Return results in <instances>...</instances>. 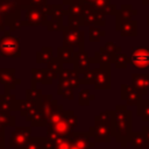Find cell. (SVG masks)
<instances>
[{
    "label": "cell",
    "instance_id": "obj_1",
    "mask_svg": "<svg viewBox=\"0 0 149 149\" xmlns=\"http://www.w3.org/2000/svg\"><path fill=\"white\" fill-rule=\"evenodd\" d=\"M132 115V112L125 105H116L112 113V136L122 148L127 147L133 134Z\"/></svg>",
    "mask_w": 149,
    "mask_h": 149
},
{
    "label": "cell",
    "instance_id": "obj_2",
    "mask_svg": "<svg viewBox=\"0 0 149 149\" xmlns=\"http://www.w3.org/2000/svg\"><path fill=\"white\" fill-rule=\"evenodd\" d=\"M112 113L113 111H105L94 116V125L90 127L88 133L94 142L108 143L112 140Z\"/></svg>",
    "mask_w": 149,
    "mask_h": 149
},
{
    "label": "cell",
    "instance_id": "obj_3",
    "mask_svg": "<svg viewBox=\"0 0 149 149\" xmlns=\"http://www.w3.org/2000/svg\"><path fill=\"white\" fill-rule=\"evenodd\" d=\"M78 123V119L73 111H65L64 118L56 125L47 127V137L51 140H58L61 137L70 136L73 133L74 127Z\"/></svg>",
    "mask_w": 149,
    "mask_h": 149
},
{
    "label": "cell",
    "instance_id": "obj_4",
    "mask_svg": "<svg viewBox=\"0 0 149 149\" xmlns=\"http://www.w3.org/2000/svg\"><path fill=\"white\" fill-rule=\"evenodd\" d=\"M23 10H24V19H21L22 27H26V26H31V27L43 26V27L47 28L50 19L47 16L43 7L29 6V7H24Z\"/></svg>",
    "mask_w": 149,
    "mask_h": 149
},
{
    "label": "cell",
    "instance_id": "obj_5",
    "mask_svg": "<svg viewBox=\"0 0 149 149\" xmlns=\"http://www.w3.org/2000/svg\"><path fill=\"white\" fill-rule=\"evenodd\" d=\"M0 55L6 58H20L21 57V44L20 37L12 36L10 31H5L0 38Z\"/></svg>",
    "mask_w": 149,
    "mask_h": 149
},
{
    "label": "cell",
    "instance_id": "obj_6",
    "mask_svg": "<svg viewBox=\"0 0 149 149\" xmlns=\"http://www.w3.org/2000/svg\"><path fill=\"white\" fill-rule=\"evenodd\" d=\"M21 10L22 6L16 0H0V14L3 15L7 27L21 20Z\"/></svg>",
    "mask_w": 149,
    "mask_h": 149
},
{
    "label": "cell",
    "instance_id": "obj_7",
    "mask_svg": "<svg viewBox=\"0 0 149 149\" xmlns=\"http://www.w3.org/2000/svg\"><path fill=\"white\" fill-rule=\"evenodd\" d=\"M81 27H105L106 19L105 15L99 13L91 3H84V13L80 17Z\"/></svg>",
    "mask_w": 149,
    "mask_h": 149
},
{
    "label": "cell",
    "instance_id": "obj_8",
    "mask_svg": "<svg viewBox=\"0 0 149 149\" xmlns=\"http://www.w3.org/2000/svg\"><path fill=\"white\" fill-rule=\"evenodd\" d=\"M63 35V47L73 48L77 47L78 51H83L85 47V34L80 29H71L69 27H65V29L62 31Z\"/></svg>",
    "mask_w": 149,
    "mask_h": 149
},
{
    "label": "cell",
    "instance_id": "obj_9",
    "mask_svg": "<svg viewBox=\"0 0 149 149\" xmlns=\"http://www.w3.org/2000/svg\"><path fill=\"white\" fill-rule=\"evenodd\" d=\"M31 127H16L10 134L9 147L14 149H27L31 141Z\"/></svg>",
    "mask_w": 149,
    "mask_h": 149
},
{
    "label": "cell",
    "instance_id": "obj_10",
    "mask_svg": "<svg viewBox=\"0 0 149 149\" xmlns=\"http://www.w3.org/2000/svg\"><path fill=\"white\" fill-rule=\"evenodd\" d=\"M94 88L109 90L111 88V65L99 66L94 69Z\"/></svg>",
    "mask_w": 149,
    "mask_h": 149
},
{
    "label": "cell",
    "instance_id": "obj_11",
    "mask_svg": "<svg viewBox=\"0 0 149 149\" xmlns=\"http://www.w3.org/2000/svg\"><path fill=\"white\" fill-rule=\"evenodd\" d=\"M16 69L14 68H1L0 69V84L5 86V92L8 93L10 90H14L20 85L21 79L15 76Z\"/></svg>",
    "mask_w": 149,
    "mask_h": 149
},
{
    "label": "cell",
    "instance_id": "obj_12",
    "mask_svg": "<svg viewBox=\"0 0 149 149\" xmlns=\"http://www.w3.org/2000/svg\"><path fill=\"white\" fill-rule=\"evenodd\" d=\"M130 63L137 69H149V48H136L133 49L130 56Z\"/></svg>",
    "mask_w": 149,
    "mask_h": 149
},
{
    "label": "cell",
    "instance_id": "obj_13",
    "mask_svg": "<svg viewBox=\"0 0 149 149\" xmlns=\"http://www.w3.org/2000/svg\"><path fill=\"white\" fill-rule=\"evenodd\" d=\"M137 15V10L133 8L132 5H122L115 15V30L120 31L121 26L128 21L134 20L133 17Z\"/></svg>",
    "mask_w": 149,
    "mask_h": 149
},
{
    "label": "cell",
    "instance_id": "obj_14",
    "mask_svg": "<svg viewBox=\"0 0 149 149\" xmlns=\"http://www.w3.org/2000/svg\"><path fill=\"white\" fill-rule=\"evenodd\" d=\"M121 99L125 100L126 105L128 106H137L143 98L132 85L122 84L121 85Z\"/></svg>",
    "mask_w": 149,
    "mask_h": 149
},
{
    "label": "cell",
    "instance_id": "obj_15",
    "mask_svg": "<svg viewBox=\"0 0 149 149\" xmlns=\"http://www.w3.org/2000/svg\"><path fill=\"white\" fill-rule=\"evenodd\" d=\"M92 63V58L88 56V54L83 50V51H76V57L73 62V69L79 73L84 74L86 71L90 70V65Z\"/></svg>",
    "mask_w": 149,
    "mask_h": 149
},
{
    "label": "cell",
    "instance_id": "obj_16",
    "mask_svg": "<svg viewBox=\"0 0 149 149\" xmlns=\"http://www.w3.org/2000/svg\"><path fill=\"white\" fill-rule=\"evenodd\" d=\"M132 86L143 97L149 92V73H133Z\"/></svg>",
    "mask_w": 149,
    "mask_h": 149
},
{
    "label": "cell",
    "instance_id": "obj_17",
    "mask_svg": "<svg viewBox=\"0 0 149 149\" xmlns=\"http://www.w3.org/2000/svg\"><path fill=\"white\" fill-rule=\"evenodd\" d=\"M91 134L88 132H73L72 144L79 149H92L95 146L94 141H91Z\"/></svg>",
    "mask_w": 149,
    "mask_h": 149
},
{
    "label": "cell",
    "instance_id": "obj_18",
    "mask_svg": "<svg viewBox=\"0 0 149 149\" xmlns=\"http://www.w3.org/2000/svg\"><path fill=\"white\" fill-rule=\"evenodd\" d=\"M59 83H64V84H69L70 86H72L73 88L79 87L80 85V78H79V73L74 70V69H68V68H63L59 78H58Z\"/></svg>",
    "mask_w": 149,
    "mask_h": 149
},
{
    "label": "cell",
    "instance_id": "obj_19",
    "mask_svg": "<svg viewBox=\"0 0 149 149\" xmlns=\"http://www.w3.org/2000/svg\"><path fill=\"white\" fill-rule=\"evenodd\" d=\"M57 107H58V101L55 100L51 94H43L40 108H41V112L47 120L50 119V116L52 115V113L56 111Z\"/></svg>",
    "mask_w": 149,
    "mask_h": 149
},
{
    "label": "cell",
    "instance_id": "obj_20",
    "mask_svg": "<svg viewBox=\"0 0 149 149\" xmlns=\"http://www.w3.org/2000/svg\"><path fill=\"white\" fill-rule=\"evenodd\" d=\"M0 108L7 112L10 111H19L20 108V100L12 93H2L0 94Z\"/></svg>",
    "mask_w": 149,
    "mask_h": 149
},
{
    "label": "cell",
    "instance_id": "obj_21",
    "mask_svg": "<svg viewBox=\"0 0 149 149\" xmlns=\"http://www.w3.org/2000/svg\"><path fill=\"white\" fill-rule=\"evenodd\" d=\"M30 73L33 77L31 79L35 80L36 83H41L44 85H51L54 81V79L47 68H31Z\"/></svg>",
    "mask_w": 149,
    "mask_h": 149
},
{
    "label": "cell",
    "instance_id": "obj_22",
    "mask_svg": "<svg viewBox=\"0 0 149 149\" xmlns=\"http://www.w3.org/2000/svg\"><path fill=\"white\" fill-rule=\"evenodd\" d=\"M43 9L47 16L51 19H63L66 16V9H64L63 3H47L43 6Z\"/></svg>",
    "mask_w": 149,
    "mask_h": 149
},
{
    "label": "cell",
    "instance_id": "obj_23",
    "mask_svg": "<svg viewBox=\"0 0 149 149\" xmlns=\"http://www.w3.org/2000/svg\"><path fill=\"white\" fill-rule=\"evenodd\" d=\"M92 63L99 64V66L111 65L113 63V55L106 52L102 48H100L99 51H95L94 52V56L92 58Z\"/></svg>",
    "mask_w": 149,
    "mask_h": 149
},
{
    "label": "cell",
    "instance_id": "obj_24",
    "mask_svg": "<svg viewBox=\"0 0 149 149\" xmlns=\"http://www.w3.org/2000/svg\"><path fill=\"white\" fill-rule=\"evenodd\" d=\"M63 62L56 56V57H52L48 63H47V69H48V71L50 72V74H51V77H52V79L55 80V79H58L59 78V74H61V72H62V70H63Z\"/></svg>",
    "mask_w": 149,
    "mask_h": 149
},
{
    "label": "cell",
    "instance_id": "obj_25",
    "mask_svg": "<svg viewBox=\"0 0 149 149\" xmlns=\"http://www.w3.org/2000/svg\"><path fill=\"white\" fill-rule=\"evenodd\" d=\"M57 57L63 62V63H71L73 64L74 57H76V51L73 48H68V47H58L57 48Z\"/></svg>",
    "mask_w": 149,
    "mask_h": 149
},
{
    "label": "cell",
    "instance_id": "obj_26",
    "mask_svg": "<svg viewBox=\"0 0 149 149\" xmlns=\"http://www.w3.org/2000/svg\"><path fill=\"white\" fill-rule=\"evenodd\" d=\"M129 143L134 149H146L149 148V143L142 132H133Z\"/></svg>",
    "mask_w": 149,
    "mask_h": 149
},
{
    "label": "cell",
    "instance_id": "obj_27",
    "mask_svg": "<svg viewBox=\"0 0 149 149\" xmlns=\"http://www.w3.org/2000/svg\"><path fill=\"white\" fill-rule=\"evenodd\" d=\"M120 33L123 37H129V36H136L137 35V21L132 20L121 26Z\"/></svg>",
    "mask_w": 149,
    "mask_h": 149
},
{
    "label": "cell",
    "instance_id": "obj_28",
    "mask_svg": "<svg viewBox=\"0 0 149 149\" xmlns=\"http://www.w3.org/2000/svg\"><path fill=\"white\" fill-rule=\"evenodd\" d=\"M42 97H43L42 91H41L40 88H37L36 86L26 90V99L29 100V101H33L34 104H36V105H38V106L41 105Z\"/></svg>",
    "mask_w": 149,
    "mask_h": 149
},
{
    "label": "cell",
    "instance_id": "obj_29",
    "mask_svg": "<svg viewBox=\"0 0 149 149\" xmlns=\"http://www.w3.org/2000/svg\"><path fill=\"white\" fill-rule=\"evenodd\" d=\"M52 48L51 47H43L40 51L36 52V62L38 64H47L54 56H52Z\"/></svg>",
    "mask_w": 149,
    "mask_h": 149
},
{
    "label": "cell",
    "instance_id": "obj_30",
    "mask_svg": "<svg viewBox=\"0 0 149 149\" xmlns=\"http://www.w3.org/2000/svg\"><path fill=\"white\" fill-rule=\"evenodd\" d=\"M136 107V114L141 116L142 121L149 122V99H142Z\"/></svg>",
    "mask_w": 149,
    "mask_h": 149
},
{
    "label": "cell",
    "instance_id": "obj_31",
    "mask_svg": "<svg viewBox=\"0 0 149 149\" xmlns=\"http://www.w3.org/2000/svg\"><path fill=\"white\" fill-rule=\"evenodd\" d=\"M57 94L62 95L64 99L68 100H72L73 99V87L70 86L69 84H64V83H59L57 85Z\"/></svg>",
    "mask_w": 149,
    "mask_h": 149
},
{
    "label": "cell",
    "instance_id": "obj_32",
    "mask_svg": "<svg viewBox=\"0 0 149 149\" xmlns=\"http://www.w3.org/2000/svg\"><path fill=\"white\" fill-rule=\"evenodd\" d=\"M129 63H130V58L126 54L120 52V54L113 55V63L112 64H114L116 69H126Z\"/></svg>",
    "mask_w": 149,
    "mask_h": 149
},
{
    "label": "cell",
    "instance_id": "obj_33",
    "mask_svg": "<svg viewBox=\"0 0 149 149\" xmlns=\"http://www.w3.org/2000/svg\"><path fill=\"white\" fill-rule=\"evenodd\" d=\"M94 99H95V95L92 94L90 92V90L83 88V90L79 91V94H78V104L80 106H88L90 102L92 100H94Z\"/></svg>",
    "mask_w": 149,
    "mask_h": 149
},
{
    "label": "cell",
    "instance_id": "obj_34",
    "mask_svg": "<svg viewBox=\"0 0 149 149\" xmlns=\"http://www.w3.org/2000/svg\"><path fill=\"white\" fill-rule=\"evenodd\" d=\"M37 107H40L38 105L34 104L33 101H29L27 99L24 100H20V108H19V112L22 116H27L29 113H31L33 111H35Z\"/></svg>",
    "mask_w": 149,
    "mask_h": 149
},
{
    "label": "cell",
    "instance_id": "obj_35",
    "mask_svg": "<svg viewBox=\"0 0 149 149\" xmlns=\"http://www.w3.org/2000/svg\"><path fill=\"white\" fill-rule=\"evenodd\" d=\"M83 13H84V3H83L80 0H74L70 6H68L66 15H68V14H72V15H74V16L81 17Z\"/></svg>",
    "mask_w": 149,
    "mask_h": 149
},
{
    "label": "cell",
    "instance_id": "obj_36",
    "mask_svg": "<svg viewBox=\"0 0 149 149\" xmlns=\"http://www.w3.org/2000/svg\"><path fill=\"white\" fill-rule=\"evenodd\" d=\"M105 35H106V31L102 30L100 27L91 26L88 28V41L90 42H99L101 37H104Z\"/></svg>",
    "mask_w": 149,
    "mask_h": 149
},
{
    "label": "cell",
    "instance_id": "obj_37",
    "mask_svg": "<svg viewBox=\"0 0 149 149\" xmlns=\"http://www.w3.org/2000/svg\"><path fill=\"white\" fill-rule=\"evenodd\" d=\"M64 114H65V111H64V107L62 105H58V107L56 108V111L52 113V115L50 116V119L48 120V126H52V125H56L57 122H59L63 118H64Z\"/></svg>",
    "mask_w": 149,
    "mask_h": 149
},
{
    "label": "cell",
    "instance_id": "obj_38",
    "mask_svg": "<svg viewBox=\"0 0 149 149\" xmlns=\"http://www.w3.org/2000/svg\"><path fill=\"white\" fill-rule=\"evenodd\" d=\"M0 123H1L3 127H7V126H15V116L10 115L9 112L3 111V109L0 108Z\"/></svg>",
    "mask_w": 149,
    "mask_h": 149
},
{
    "label": "cell",
    "instance_id": "obj_39",
    "mask_svg": "<svg viewBox=\"0 0 149 149\" xmlns=\"http://www.w3.org/2000/svg\"><path fill=\"white\" fill-rule=\"evenodd\" d=\"M65 26L63 23V19H51L47 26L48 31H63Z\"/></svg>",
    "mask_w": 149,
    "mask_h": 149
},
{
    "label": "cell",
    "instance_id": "obj_40",
    "mask_svg": "<svg viewBox=\"0 0 149 149\" xmlns=\"http://www.w3.org/2000/svg\"><path fill=\"white\" fill-rule=\"evenodd\" d=\"M72 134L70 136H65V137H61V139L56 140V147H55V149H71Z\"/></svg>",
    "mask_w": 149,
    "mask_h": 149
},
{
    "label": "cell",
    "instance_id": "obj_41",
    "mask_svg": "<svg viewBox=\"0 0 149 149\" xmlns=\"http://www.w3.org/2000/svg\"><path fill=\"white\" fill-rule=\"evenodd\" d=\"M66 27H69L71 29H79L81 27L80 17L74 16L72 14H68L66 15Z\"/></svg>",
    "mask_w": 149,
    "mask_h": 149
},
{
    "label": "cell",
    "instance_id": "obj_42",
    "mask_svg": "<svg viewBox=\"0 0 149 149\" xmlns=\"http://www.w3.org/2000/svg\"><path fill=\"white\" fill-rule=\"evenodd\" d=\"M106 52L111 54V55H116V54H120L121 52V47H118L116 44H114L112 41H108L105 43L104 47H101Z\"/></svg>",
    "mask_w": 149,
    "mask_h": 149
},
{
    "label": "cell",
    "instance_id": "obj_43",
    "mask_svg": "<svg viewBox=\"0 0 149 149\" xmlns=\"http://www.w3.org/2000/svg\"><path fill=\"white\" fill-rule=\"evenodd\" d=\"M99 13H104L105 12V9L111 5V0H95L93 3H91ZM104 15V14H102Z\"/></svg>",
    "mask_w": 149,
    "mask_h": 149
},
{
    "label": "cell",
    "instance_id": "obj_44",
    "mask_svg": "<svg viewBox=\"0 0 149 149\" xmlns=\"http://www.w3.org/2000/svg\"><path fill=\"white\" fill-rule=\"evenodd\" d=\"M80 84H94V69H90L80 78Z\"/></svg>",
    "mask_w": 149,
    "mask_h": 149
},
{
    "label": "cell",
    "instance_id": "obj_45",
    "mask_svg": "<svg viewBox=\"0 0 149 149\" xmlns=\"http://www.w3.org/2000/svg\"><path fill=\"white\" fill-rule=\"evenodd\" d=\"M41 147H42V149H55L56 141L55 140H51L49 137H42V140H41Z\"/></svg>",
    "mask_w": 149,
    "mask_h": 149
},
{
    "label": "cell",
    "instance_id": "obj_46",
    "mask_svg": "<svg viewBox=\"0 0 149 149\" xmlns=\"http://www.w3.org/2000/svg\"><path fill=\"white\" fill-rule=\"evenodd\" d=\"M41 140H42V137H31V141L29 142L27 149H42Z\"/></svg>",
    "mask_w": 149,
    "mask_h": 149
},
{
    "label": "cell",
    "instance_id": "obj_47",
    "mask_svg": "<svg viewBox=\"0 0 149 149\" xmlns=\"http://www.w3.org/2000/svg\"><path fill=\"white\" fill-rule=\"evenodd\" d=\"M28 1V6H38V7H43L47 5V0H27ZM23 9V8H22Z\"/></svg>",
    "mask_w": 149,
    "mask_h": 149
},
{
    "label": "cell",
    "instance_id": "obj_48",
    "mask_svg": "<svg viewBox=\"0 0 149 149\" xmlns=\"http://www.w3.org/2000/svg\"><path fill=\"white\" fill-rule=\"evenodd\" d=\"M21 28H22V24H21V20H20V21H17V22H15L13 26L9 27V31H15V30L21 29Z\"/></svg>",
    "mask_w": 149,
    "mask_h": 149
},
{
    "label": "cell",
    "instance_id": "obj_49",
    "mask_svg": "<svg viewBox=\"0 0 149 149\" xmlns=\"http://www.w3.org/2000/svg\"><path fill=\"white\" fill-rule=\"evenodd\" d=\"M6 27H7V24H6L5 17H3V15L0 14V31H6V30H5Z\"/></svg>",
    "mask_w": 149,
    "mask_h": 149
},
{
    "label": "cell",
    "instance_id": "obj_50",
    "mask_svg": "<svg viewBox=\"0 0 149 149\" xmlns=\"http://www.w3.org/2000/svg\"><path fill=\"white\" fill-rule=\"evenodd\" d=\"M142 133L144 134V136H146V139H147V141H148V143H149V126H143Z\"/></svg>",
    "mask_w": 149,
    "mask_h": 149
},
{
    "label": "cell",
    "instance_id": "obj_51",
    "mask_svg": "<svg viewBox=\"0 0 149 149\" xmlns=\"http://www.w3.org/2000/svg\"><path fill=\"white\" fill-rule=\"evenodd\" d=\"M0 147H5V130H0Z\"/></svg>",
    "mask_w": 149,
    "mask_h": 149
},
{
    "label": "cell",
    "instance_id": "obj_52",
    "mask_svg": "<svg viewBox=\"0 0 149 149\" xmlns=\"http://www.w3.org/2000/svg\"><path fill=\"white\" fill-rule=\"evenodd\" d=\"M73 1H74V0H62V3H63V5H68V6H70Z\"/></svg>",
    "mask_w": 149,
    "mask_h": 149
},
{
    "label": "cell",
    "instance_id": "obj_53",
    "mask_svg": "<svg viewBox=\"0 0 149 149\" xmlns=\"http://www.w3.org/2000/svg\"><path fill=\"white\" fill-rule=\"evenodd\" d=\"M83 3H93L95 0H80Z\"/></svg>",
    "mask_w": 149,
    "mask_h": 149
},
{
    "label": "cell",
    "instance_id": "obj_54",
    "mask_svg": "<svg viewBox=\"0 0 149 149\" xmlns=\"http://www.w3.org/2000/svg\"><path fill=\"white\" fill-rule=\"evenodd\" d=\"M142 3L143 5H149V0H142Z\"/></svg>",
    "mask_w": 149,
    "mask_h": 149
},
{
    "label": "cell",
    "instance_id": "obj_55",
    "mask_svg": "<svg viewBox=\"0 0 149 149\" xmlns=\"http://www.w3.org/2000/svg\"><path fill=\"white\" fill-rule=\"evenodd\" d=\"M71 149H79V148H77L74 144H71Z\"/></svg>",
    "mask_w": 149,
    "mask_h": 149
},
{
    "label": "cell",
    "instance_id": "obj_56",
    "mask_svg": "<svg viewBox=\"0 0 149 149\" xmlns=\"http://www.w3.org/2000/svg\"><path fill=\"white\" fill-rule=\"evenodd\" d=\"M0 130H5V127H3L1 123H0Z\"/></svg>",
    "mask_w": 149,
    "mask_h": 149
},
{
    "label": "cell",
    "instance_id": "obj_57",
    "mask_svg": "<svg viewBox=\"0 0 149 149\" xmlns=\"http://www.w3.org/2000/svg\"><path fill=\"white\" fill-rule=\"evenodd\" d=\"M147 24H148V26H149V15H148V16H147Z\"/></svg>",
    "mask_w": 149,
    "mask_h": 149
},
{
    "label": "cell",
    "instance_id": "obj_58",
    "mask_svg": "<svg viewBox=\"0 0 149 149\" xmlns=\"http://www.w3.org/2000/svg\"><path fill=\"white\" fill-rule=\"evenodd\" d=\"M0 149H3V148H1V147H0Z\"/></svg>",
    "mask_w": 149,
    "mask_h": 149
},
{
    "label": "cell",
    "instance_id": "obj_59",
    "mask_svg": "<svg viewBox=\"0 0 149 149\" xmlns=\"http://www.w3.org/2000/svg\"><path fill=\"white\" fill-rule=\"evenodd\" d=\"M0 69H1V68H0Z\"/></svg>",
    "mask_w": 149,
    "mask_h": 149
}]
</instances>
